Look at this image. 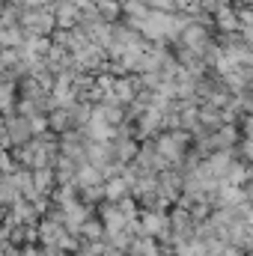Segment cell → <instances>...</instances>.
Instances as JSON below:
<instances>
[{"label":"cell","instance_id":"obj_2","mask_svg":"<svg viewBox=\"0 0 253 256\" xmlns=\"http://www.w3.org/2000/svg\"><path fill=\"white\" fill-rule=\"evenodd\" d=\"M218 27H220V30H230V33H236L238 21H236V12H232L230 6H220V9H218Z\"/></svg>","mask_w":253,"mask_h":256},{"label":"cell","instance_id":"obj_1","mask_svg":"<svg viewBox=\"0 0 253 256\" xmlns=\"http://www.w3.org/2000/svg\"><path fill=\"white\" fill-rule=\"evenodd\" d=\"M158 146H161V149H167V155H170V158H176V155H179V149L185 146V134H167V137H161V140H158Z\"/></svg>","mask_w":253,"mask_h":256},{"label":"cell","instance_id":"obj_3","mask_svg":"<svg viewBox=\"0 0 253 256\" xmlns=\"http://www.w3.org/2000/svg\"><path fill=\"white\" fill-rule=\"evenodd\" d=\"M0 110H3V114L12 110V86H9L6 80H0Z\"/></svg>","mask_w":253,"mask_h":256}]
</instances>
